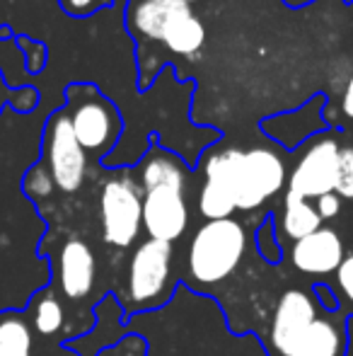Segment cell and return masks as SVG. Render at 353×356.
I'll return each mask as SVG.
<instances>
[{
  "instance_id": "obj_24",
  "label": "cell",
  "mask_w": 353,
  "mask_h": 356,
  "mask_svg": "<svg viewBox=\"0 0 353 356\" xmlns=\"http://www.w3.org/2000/svg\"><path fill=\"white\" fill-rule=\"evenodd\" d=\"M58 3H61L63 10H66L68 15H73V17H85L92 10H97L104 0H58Z\"/></svg>"
},
{
  "instance_id": "obj_17",
  "label": "cell",
  "mask_w": 353,
  "mask_h": 356,
  "mask_svg": "<svg viewBox=\"0 0 353 356\" xmlns=\"http://www.w3.org/2000/svg\"><path fill=\"white\" fill-rule=\"evenodd\" d=\"M206 42V27L196 15H184V17L175 19V22L167 27L162 44L167 47V51L179 54V56H191Z\"/></svg>"
},
{
  "instance_id": "obj_15",
  "label": "cell",
  "mask_w": 353,
  "mask_h": 356,
  "mask_svg": "<svg viewBox=\"0 0 353 356\" xmlns=\"http://www.w3.org/2000/svg\"><path fill=\"white\" fill-rule=\"evenodd\" d=\"M325 220L320 218L317 209L307 199L298 197L293 192L283 194V211H281V230L291 243L300 238H307L315 230L322 228Z\"/></svg>"
},
{
  "instance_id": "obj_7",
  "label": "cell",
  "mask_w": 353,
  "mask_h": 356,
  "mask_svg": "<svg viewBox=\"0 0 353 356\" xmlns=\"http://www.w3.org/2000/svg\"><path fill=\"white\" fill-rule=\"evenodd\" d=\"M339 153L341 145L329 134L310 141L288 177L286 192L298 194L307 202L310 199L317 202L325 194H332L336 187V175H339Z\"/></svg>"
},
{
  "instance_id": "obj_21",
  "label": "cell",
  "mask_w": 353,
  "mask_h": 356,
  "mask_svg": "<svg viewBox=\"0 0 353 356\" xmlns=\"http://www.w3.org/2000/svg\"><path fill=\"white\" fill-rule=\"evenodd\" d=\"M334 192L341 199H353V143L344 145L339 153V175H336Z\"/></svg>"
},
{
  "instance_id": "obj_28",
  "label": "cell",
  "mask_w": 353,
  "mask_h": 356,
  "mask_svg": "<svg viewBox=\"0 0 353 356\" xmlns=\"http://www.w3.org/2000/svg\"><path fill=\"white\" fill-rule=\"evenodd\" d=\"M53 356H66V354H63V352H61V354H53Z\"/></svg>"
},
{
  "instance_id": "obj_14",
  "label": "cell",
  "mask_w": 353,
  "mask_h": 356,
  "mask_svg": "<svg viewBox=\"0 0 353 356\" xmlns=\"http://www.w3.org/2000/svg\"><path fill=\"white\" fill-rule=\"evenodd\" d=\"M346 352V327L344 320L332 315H317L307 332L295 342L288 356H344Z\"/></svg>"
},
{
  "instance_id": "obj_26",
  "label": "cell",
  "mask_w": 353,
  "mask_h": 356,
  "mask_svg": "<svg viewBox=\"0 0 353 356\" xmlns=\"http://www.w3.org/2000/svg\"><path fill=\"white\" fill-rule=\"evenodd\" d=\"M341 114L353 122V75L346 80V88L341 92Z\"/></svg>"
},
{
  "instance_id": "obj_19",
  "label": "cell",
  "mask_w": 353,
  "mask_h": 356,
  "mask_svg": "<svg viewBox=\"0 0 353 356\" xmlns=\"http://www.w3.org/2000/svg\"><path fill=\"white\" fill-rule=\"evenodd\" d=\"M336 282V298H339V308L344 310V318H353V252L346 254L344 262L334 272Z\"/></svg>"
},
{
  "instance_id": "obj_25",
  "label": "cell",
  "mask_w": 353,
  "mask_h": 356,
  "mask_svg": "<svg viewBox=\"0 0 353 356\" xmlns=\"http://www.w3.org/2000/svg\"><path fill=\"white\" fill-rule=\"evenodd\" d=\"M312 293H315V300H320L327 313H332V310L336 313V310H339V298H336V293L327 284H315Z\"/></svg>"
},
{
  "instance_id": "obj_27",
  "label": "cell",
  "mask_w": 353,
  "mask_h": 356,
  "mask_svg": "<svg viewBox=\"0 0 353 356\" xmlns=\"http://www.w3.org/2000/svg\"><path fill=\"white\" fill-rule=\"evenodd\" d=\"M10 97V92H8V88H5V83H3V78H0V109H3V104H5V99Z\"/></svg>"
},
{
  "instance_id": "obj_8",
  "label": "cell",
  "mask_w": 353,
  "mask_h": 356,
  "mask_svg": "<svg viewBox=\"0 0 353 356\" xmlns=\"http://www.w3.org/2000/svg\"><path fill=\"white\" fill-rule=\"evenodd\" d=\"M187 182L155 184L143 189V230L148 238L175 243L189 228Z\"/></svg>"
},
{
  "instance_id": "obj_9",
  "label": "cell",
  "mask_w": 353,
  "mask_h": 356,
  "mask_svg": "<svg viewBox=\"0 0 353 356\" xmlns=\"http://www.w3.org/2000/svg\"><path fill=\"white\" fill-rule=\"evenodd\" d=\"M317 320V300L312 293L302 289H288L281 293L273 310L271 320V347L278 356H288L295 342L307 332L312 323Z\"/></svg>"
},
{
  "instance_id": "obj_5",
  "label": "cell",
  "mask_w": 353,
  "mask_h": 356,
  "mask_svg": "<svg viewBox=\"0 0 353 356\" xmlns=\"http://www.w3.org/2000/svg\"><path fill=\"white\" fill-rule=\"evenodd\" d=\"M102 238L117 250L131 248L143 230V192L131 177L121 175L104 182L99 194Z\"/></svg>"
},
{
  "instance_id": "obj_4",
  "label": "cell",
  "mask_w": 353,
  "mask_h": 356,
  "mask_svg": "<svg viewBox=\"0 0 353 356\" xmlns=\"http://www.w3.org/2000/svg\"><path fill=\"white\" fill-rule=\"evenodd\" d=\"M68 119L73 134L87 155H107L119 141L121 117L114 102H109L92 85H73L68 90Z\"/></svg>"
},
{
  "instance_id": "obj_11",
  "label": "cell",
  "mask_w": 353,
  "mask_h": 356,
  "mask_svg": "<svg viewBox=\"0 0 353 356\" xmlns=\"http://www.w3.org/2000/svg\"><path fill=\"white\" fill-rule=\"evenodd\" d=\"M346 257V248L341 235L334 228L315 230L307 238L291 243V262L300 274L307 277H327L339 269Z\"/></svg>"
},
{
  "instance_id": "obj_6",
  "label": "cell",
  "mask_w": 353,
  "mask_h": 356,
  "mask_svg": "<svg viewBox=\"0 0 353 356\" xmlns=\"http://www.w3.org/2000/svg\"><path fill=\"white\" fill-rule=\"evenodd\" d=\"M44 165L51 175L56 189L73 194L83 187L87 175V153L73 134L66 112H56L44 134Z\"/></svg>"
},
{
  "instance_id": "obj_20",
  "label": "cell",
  "mask_w": 353,
  "mask_h": 356,
  "mask_svg": "<svg viewBox=\"0 0 353 356\" xmlns=\"http://www.w3.org/2000/svg\"><path fill=\"white\" fill-rule=\"evenodd\" d=\"M24 189H27V194H29V197H34V199L49 197V194L56 189V184H53L46 165L39 163V165H34V168L29 170L27 177H24Z\"/></svg>"
},
{
  "instance_id": "obj_16",
  "label": "cell",
  "mask_w": 353,
  "mask_h": 356,
  "mask_svg": "<svg viewBox=\"0 0 353 356\" xmlns=\"http://www.w3.org/2000/svg\"><path fill=\"white\" fill-rule=\"evenodd\" d=\"M32 327L24 313H0V356H32Z\"/></svg>"
},
{
  "instance_id": "obj_13",
  "label": "cell",
  "mask_w": 353,
  "mask_h": 356,
  "mask_svg": "<svg viewBox=\"0 0 353 356\" xmlns=\"http://www.w3.org/2000/svg\"><path fill=\"white\" fill-rule=\"evenodd\" d=\"M184 15H191V3L187 0H141L131 10V27L146 39L162 42L167 27Z\"/></svg>"
},
{
  "instance_id": "obj_22",
  "label": "cell",
  "mask_w": 353,
  "mask_h": 356,
  "mask_svg": "<svg viewBox=\"0 0 353 356\" xmlns=\"http://www.w3.org/2000/svg\"><path fill=\"white\" fill-rule=\"evenodd\" d=\"M257 248H259V254L266 259L268 264H278L281 262V248H278V240L276 235H273V220L266 218L264 225L259 228V233H257Z\"/></svg>"
},
{
  "instance_id": "obj_12",
  "label": "cell",
  "mask_w": 353,
  "mask_h": 356,
  "mask_svg": "<svg viewBox=\"0 0 353 356\" xmlns=\"http://www.w3.org/2000/svg\"><path fill=\"white\" fill-rule=\"evenodd\" d=\"M97 282V257L83 238H71L63 243L58 254V286L71 300H83L92 293Z\"/></svg>"
},
{
  "instance_id": "obj_29",
  "label": "cell",
  "mask_w": 353,
  "mask_h": 356,
  "mask_svg": "<svg viewBox=\"0 0 353 356\" xmlns=\"http://www.w3.org/2000/svg\"><path fill=\"white\" fill-rule=\"evenodd\" d=\"M187 3H191V0H187Z\"/></svg>"
},
{
  "instance_id": "obj_10",
  "label": "cell",
  "mask_w": 353,
  "mask_h": 356,
  "mask_svg": "<svg viewBox=\"0 0 353 356\" xmlns=\"http://www.w3.org/2000/svg\"><path fill=\"white\" fill-rule=\"evenodd\" d=\"M235 207V184H232L230 148L211 153L203 165V187L198 194V213L206 220L232 218Z\"/></svg>"
},
{
  "instance_id": "obj_23",
  "label": "cell",
  "mask_w": 353,
  "mask_h": 356,
  "mask_svg": "<svg viewBox=\"0 0 353 356\" xmlns=\"http://www.w3.org/2000/svg\"><path fill=\"white\" fill-rule=\"evenodd\" d=\"M341 202H344V199H341L336 192H332V194H325V197L317 199L315 209H317V213H320L322 220H332L341 213Z\"/></svg>"
},
{
  "instance_id": "obj_3",
  "label": "cell",
  "mask_w": 353,
  "mask_h": 356,
  "mask_svg": "<svg viewBox=\"0 0 353 356\" xmlns=\"http://www.w3.org/2000/svg\"><path fill=\"white\" fill-rule=\"evenodd\" d=\"M230 165L237 211H255L264 207L288 184L286 163L273 148H230Z\"/></svg>"
},
{
  "instance_id": "obj_18",
  "label": "cell",
  "mask_w": 353,
  "mask_h": 356,
  "mask_svg": "<svg viewBox=\"0 0 353 356\" xmlns=\"http://www.w3.org/2000/svg\"><path fill=\"white\" fill-rule=\"evenodd\" d=\"M29 320H32V327L42 337H56L63 330L66 323V313H63V305L58 300L56 293L51 291H39L34 293L32 303H29Z\"/></svg>"
},
{
  "instance_id": "obj_2",
  "label": "cell",
  "mask_w": 353,
  "mask_h": 356,
  "mask_svg": "<svg viewBox=\"0 0 353 356\" xmlns=\"http://www.w3.org/2000/svg\"><path fill=\"white\" fill-rule=\"evenodd\" d=\"M172 262L175 250L172 243L162 240H143L133 254L128 257L126 267V291H123V310H155L165 305L172 296Z\"/></svg>"
},
{
  "instance_id": "obj_1",
  "label": "cell",
  "mask_w": 353,
  "mask_h": 356,
  "mask_svg": "<svg viewBox=\"0 0 353 356\" xmlns=\"http://www.w3.org/2000/svg\"><path fill=\"white\" fill-rule=\"evenodd\" d=\"M247 252L245 225L235 218L206 220L187 250V282L193 289L223 284L235 274Z\"/></svg>"
}]
</instances>
